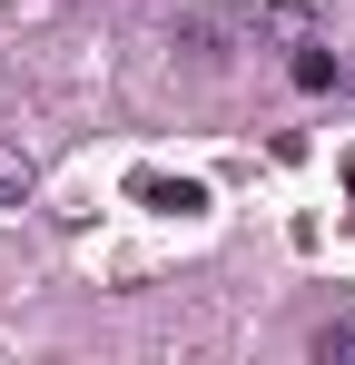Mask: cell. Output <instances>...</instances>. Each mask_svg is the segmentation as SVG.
I'll return each mask as SVG.
<instances>
[{
	"instance_id": "4",
	"label": "cell",
	"mask_w": 355,
	"mask_h": 365,
	"mask_svg": "<svg viewBox=\"0 0 355 365\" xmlns=\"http://www.w3.org/2000/svg\"><path fill=\"white\" fill-rule=\"evenodd\" d=\"M346 197H355V158H346Z\"/></svg>"
},
{
	"instance_id": "2",
	"label": "cell",
	"mask_w": 355,
	"mask_h": 365,
	"mask_svg": "<svg viewBox=\"0 0 355 365\" xmlns=\"http://www.w3.org/2000/svg\"><path fill=\"white\" fill-rule=\"evenodd\" d=\"M40 187V168H30V148H0V207H20Z\"/></svg>"
},
{
	"instance_id": "3",
	"label": "cell",
	"mask_w": 355,
	"mask_h": 365,
	"mask_svg": "<svg viewBox=\"0 0 355 365\" xmlns=\"http://www.w3.org/2000/svg\"><path fill=\"white\" fill-rule=\"evenodd\" d=\"M138 197H148V207H168V217H178V207H207V197H197V187H187V178H138Z\"/></svg>"
},
{
	"instance_id": "1",
	"label": "cell",
	"mask_w": 355,
	"mask_h": 365,
	"mask_svg": "<svg viewBox=\"0 0 355 365\" xmlns=\"http://www.w3.org/2000/svg\"><path fill=\"white\" fill-rule=\"evenodd\" d=\"M287 79H296V89H306V99H326V89H346V60H336V50H326V40L306 30V40H296V50H287Z\"/></svg>"
}]
</instances>
